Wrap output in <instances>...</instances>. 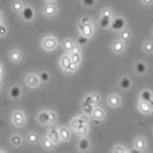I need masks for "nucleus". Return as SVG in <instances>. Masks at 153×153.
<instances>
[{
  "instance_id": "f257e3e1",
  "label": "nucleus",
  "mask_w": 153,
  "mask_h": 153,
  "mask_svg": "<svg viewBox=\"0 0 153 153\" xmlns=\"http://www.w3.org/2000/svg\"><path fill=\"white\" fill-rule=\"evenodd\" d=\"M56 47H58V41L52 36L44 37L42 39V48L44 50H47V52H53Z\"/></svg>"
},
{
  "instance_id": "f03ea898",
  "label": "nucleus",
  "mask_w": 153,
  "mask_h": 153,
  "mask_svg": "<svg viewBox=\"0 0 153 153\" xmlns=\"http://www.w3.org/2000/svg\"><path fill=\"white\" fill-rule=\"evenodd\" d=\"M11 121L16 127H21L25 125V121H26V115L25 113L21 110H15L12 113V117H11Z\"/></svg>"
},
{
  "instance_id": "7ed1b4c3",
  "label": "nucleus",
  "mask_w": 153,
  "mask_h": 153,
  "mask_svg": "<svg viewBox=\"0 0 153 153\" xmlns=\"http://www.w3.org/2000/svg\"><path fill=\"white\" fill-rule=\"evenodd\" d=\"M79 30H80L81 34L85 36V37H87V38H91V37L93 36V33H94L93 25H92L91 22H88V23H86V25L79 23Z\"/></svg>"
},
{
  "instance_id": "20e7f679",
  "label": "nucleus",
  "mask_w": 153,
  "mask_h": 153,
  "mask_svg": "<svg viewBox=\"0 0 153 153\" xmlns=\"http://www.w3.org/2000/svg\"><path fill=\"white\" fill-rule=\"evenodd\" d=\"M137 109L140 113L145 114V115H149V114L153 111L151 105H149V102H146V100H141L140 99V102L137 103Z\"/></svg>"
},
{
  "instance_id": "39448f33",
  "label": "nucleus",
  "mask_w": 153,
  "mask_h": 153,
  "mask_svg": "<svg viewBox=\"0 0 153 153\" xmlns=\"http://www.w3.org/2000/svg\"><path fill=\"white\" fill-rule=\"evenodd\" d=\"M39 82H41L39 77H38L37 75H34V74H30V75L26 76V85H27L30 88H36V87H38V86H39Z\"/></svg>"
},
{
  "instance_id": "423d86ee",
  "label": "nucleus",
  "mask_w": 153,
  "mask_h": 153,
  "mask_svg": "<svg viewBox=\"0 0 153 153\" xmlns=\"http://www.w3.org/2000/svg\"><path fill=\"white\" fill-rule=\"evenodd\" d=\"M107 103H108L109 107H111V108H118V107H120V104H121V98H120V96H118V94H110V96L108 97Z\"/></svg>"
},
{
  "instance_id": "0eeeda50",
  "label": "nucleus",
  "mask_w": 153,
  "mask_h": 153,
  "mask_svg": "<svg viewBox=\"0 0 153 153\" xmlns=\"http://www.w3.org/2000/svg\"><path fill=\"white\" fill-rule=\"evenodd\" d=\"M124 49H125V43L121 41V39H117V41H114L113 44H111V50L115 54H121L124 52Z\"/></svg>"
},
{
  "instance_id": "6e6552de",
  "label": "nucleus",
  "mask_w": 153,
  "mask_h": 153,
  "mask_svg": "<svg viewBox=\"0 0 153 153\" xmlns=\"http://www.w3.org/2000/svg\"><path fill=\"white\" fill-rule=\"evenodd\" d=\"M92 118L94 119V120H103L104 119V117H105V111L102 109V108H99V107H96L94 105V108H93V111H92Z\"/></svg>"
},
{
  "instance_id": "1a4fd4ad",
  "label": "nucleus",
  "mask_w": 153,
  "mask_h": 153,
  "mask_svg": "<svg viewBox=\"0 0 153 153\" xmlns=\"http://www.w3.org/2000/svg\"><path fill=\"white\" fill-rule=\"evenodd\" d=\"M47 137L49 140H52L53 143H59V141H61L60 140V136H59V130L58 129H49L48 134H47Z\"/></svg>"
},
{
  "instance_id": "9d476101",
  "label": "nucleus",
  "mask_w": 153,
  "mask_h": 153,
  "mask_svg": "<svg viewBox=\"0 0 153 153\" xmlns=\"http://www.w3.org/2000/svg\"><path fill=\"white\" fill-rule=\"evenodd\" d=\"M59 136H60L61 141H69L71 138V132L66 126H61V127H59Z\"/></svg>"
},
{
  "instance_id": "9b49d317",
  "label": "nucleus",
  "mask_w": 153,
  "mask_h": 153,
  "mask_svg": "<svg viewBox=\"0 0 153 153\" xmlns=\"http://www.w3.org/2000/svg\"><path fill=\"white\" fill-rule=\"evenodd\" d=\"M110 23H111L110 26H111V28L114 31H121L124 28V26H125V21H124L123 17H117L114 21H111Z\"/></svg>"
},
{
  "instance_id": "f8f14e48",
  "label": "nucleus",
  "mask_w": 153,
  "mask_h": 153,
  "mask_svg": "<svg viewBox=\"0 0 153 153\" xmlns=\"http://www.w3.org/2000/svg\"><path fill=\"white\" fill-rule=\"evenodd\" d=\"M134 148L138 152H142L146 149V140L143 137H137L134 141Z\"/></svg>"
},
{
  "instance_id": "ddd939ff",
  "label": "nucleus",
  "mask_w": 153,
  "mask_h": 153,
  "mask_svg": "<svg viewBox=\"0 0 153 153\" xmlns=\"http://www.w3.org/2000/svg\"><path fill=\"white\" fill-rule=\"evenodd\" d=\"M99 100H100V96L97 94V93H91V94H88L86 98H85V103H88V104H92V105H96L99 103Z\"/></svg>"
},
{
  "instance_id": "4468645a",
  "label": "nucleus",
  "mask_w": 153,
  "mask_h": 153,
  "mask_svg": "<svg viewBox=\"0 0 153 153\" xmlns=\"http://www.w3.org/2000/svg\"><path fill=\"white\" fill-rule=\"evenodd\" d=\"M9 58H10V60L12 62H20V61H22V54H21L20 50H17V49H12L10 52V54H9Z\"/></svg>"
},
{
  "instance_id": "2eb2a0df",
  "label": "nucleus",
  "mask_w": 153,
  "mask_h": 153,
  "mask_svg": "<svg viewBox=\"0 0 153 153\" xmlns=\"http://www.w3.org/2000/svg\"><path fill=\"white\" fill-rule=\"evenodd\" d=\"M86 124H88V119L86 117H77L71 121V126L74 129H76V127H79V126H82V125H86Z\"/></svg>"
},
{
  "instance_id": "dca6fc26",
  "label": "nucleus",
  "mask_w": 153,
  "mask_h": 153,
  "mask_svg": "<svg viewBox=\"0 0 153 153\" xmlns=\"http://www.w3.org/2000/svg\"><path fill=\"white\" fill-rule=\"evenodd\" d=\"M75 132H76V135L80 136V137H86V136L88 135V132H90V127H88V124L76 127Z\"/></svg>"
},
{
  "instance_id": "f3484780",
  "label": "nucleus",
  "mask_w": 153,
  "mask_h": 153,
  "mask_svg": "<svg viewBox=\"0 0 153 153\" xmlns=\"http://www.w3.org/2000/svg\"><path fill=\"white\" fill-rule=\"evenodd\" d=\"M22 12V16L26 21H31L34 16V12H33V9L32 7H23V10L21 11Z\"/></svg>"
},
{
  "instance_id": "a211bd4d",
  "label": "nucleus",
  "mask_w": 153,
  "mask_h": 153,
  "mask_svg": "<svg viewBox=\"0 0 153 153\" xmlns=\"http://www.w3.org/2000/svg\"><path fill=\"white\" fill-rule=\"evenodd\" d=\"M56 12H58V7L53 4H48L44 9V14L47 16H55L56 15Z\"/></svg>"
},
{
  "instance_id": "6ab92c4d",
  "label": "nucleus",
  "mask_w": 153,
  "mask_h": 153,
  "mask_svg": "<svg viewBox=\"0 0 153 153\" xmlns=\"http://www.w3.org/2000/svg\"><path fill=\"white\" fill-rule=\"evenodd\" d=\"M70 59H71V61L72 62H75V64H79L81 62V53H80V50H71L70 52Z\"/></svg>"
},
{
  "instance_id": "aec40b11",
  "label": "nucleus",
  "mask_w": 153,
  "mask_h": 153,
  "mask_svg": "<svg viewBox=\"0 0 153 153\" xmlns=\"http://www.w3.org/2000/svg\"><path fill=\"white\" fill-rule=\"evenodd\" d=\"M131 37H132V33H131L130 30L125 28V30H121L120 31V39L123 42H129L131 39Z\"/></svg>"
},
{
  "instance_id": "412c9836",
  "label": "nucleus",
  "mask_w": 153,
  "mask_h": 153,
  "mask_svg": "<svg viewBox=\"0 0 153 153\" xmlns=\"http://www.w3.org/2000/svg\"><path fill=\"white\" fill-rule=\"evenodd\" d=\"M75 45H76L75 42L72 39H70V38H66V39H64V42H62V48L65 49L66 52H69V53L74 49Z\"/></svg>"
},
{
  "instance_id": "4be33fe9",
  "label": "nucleus",
  "mask_w": 153,
  "mask_h": 153,
  "mask_svg": "<svg viewBox=\"0 0 153 153\" xmlns=\"http://www.w3.org/2000/svg\"><path fill=\"white\" fill-rule=\"evenodd\" d=\"M77 147H79L81 151H87L88 148H90V141H88L87 138L82 137V138H80V141H79Z\"/></svg>"
},
{
  "instance_id": "5701e85b",
  "label": "nucleus",
  "mask_w": 153,
  "mask_h": 153,
  "mask_svg": "<svg viewBox=\"0 0 153 153\" xmlns=\"http://www.w3.org/2000/svg\"><path fill=\"white\" fill-rule=\"evenodd\" d=\"M152 98H153V94H152V92L149 90H143L141 93H140V99H141V100L149 102Z\"/></svg>"
},
{
  "instance_id": "b1692460",
  "label": "nucleus",
  "mask_w": 153,
  "mask_h": 153,
  "mask_svg": "<svg viewBox=\"0 0 153 153\" xmlns=\"http://www.w3.org/2000/svg\"><path fill=\"white\" fill-rule=\"evenodd\" d=\"M42 147H43L45 151H50V149H53L54 143H53L52 140H49L48 137H45V138L42 140Z\"/></svg>"
},
{
  "instance_id": "393cba45",
  "label": "nucleus",
  "mask_w": 153,
  "mask_h": 153,
  "mask_svg": "<svg viewBox=\"0 0 153 153\" xmlns=\"http://www.w3.org/2000/svg\"><path fill=\"white\" fill-rule=\"evenodd\" d=\"M71 62V59H70V55L69 54H65V55H62L61 59H60V66L65 70L68 66H69V64Z\"/></svg>"
},
{
  "instance_id": "a878e982",
  "label": "nucleus",
  "mask_w": 153,
  "mask_h": 153,
  "mask_svg": "<svg viewBox=\"0 0 153 153\" xmlns=\"http://www.w3.org/2000/svg\"><path fill=\"white\" fill-rule=\"evenodd\" d=\"M11 9H12V11H15V12H21L23 10V3L21 1V0H15V1L12 3V5H11Z\"/></svg>"
},
{
  "instance_id": "bb28decb",
  "label": "nucleus",
  "mask_w": 153,
  "mask_h": 153,
  "mask_svg": "<svg viewBox=\"0 0 153 153\" xmlns=\"http://www.w3.org/2000/svg\"><path fill=\"white\" fill-rule=\"evenodd\" d=\"M37 120H38V123H41L43 125H47L48 124V111H41L39 114H38Z\"/></svg>"
},
{
  "instance_id": "cd10ccee",
  "label": "nucleus",
  "mask_w": 153,
  "mask_h": 153,
  "mask_svg": "<svg viewBox=\"0 0 153 153\" xmlns=\"http://www.w3.org/2000/svg\"><path fill=\"white\" fill-rule=\"evenodd\" d=\"M135 69H136V72L137 74H145L146 70H147V66H146V64L142 62V61H137L136 62V65H135Z\"/></svg>"
},
{
  "instance_id": "c85d7f7f",
  "label": "nucleus",
  "mask_w": 153,
  "mask_h": 153,
  "mask_svg": "<svg viewBox=\"0 0 153 153\" xmlns=\"http://www.w3.org/2000/svg\"><path fill=\"white\" fill-rule=\"evenodd\" d=\"M10 142L14 147H20L21 143H22V137L20 135H14L10 138Z\"/></svg>"
},
{
  "instance_id": "c756f323",
  "label": "nucleus",
  "mask_w": 153,
  "mask_h": 153,
  "mask_svg": "<svg viewBox=\"0 0 153 153\" xmlns=\"http://www.w3.org/2000/svg\"><path fill=\"white\" fill-rule=\"evenodd\" d=\"M120 87L123 88V90H129V88L131 87V80L130 77H123L120 80Z\"/></svg>"
},
{
  "instance_id": "7c9ffc66",
  "label": "nucleus",
  "mask_w": 153,
  "mask_h": 153,
  "mask_svg": "<svg viewBox=\"0 0 153 153\" xmlns=\"http://www.w3.org/2000/svg\"><path fill=\"white\" fill-rule=\"evenodd\" d=\"M27 141H28L30 143L34 145V143H37L38 141H39V136H38L36 132H30V134L27 135Z\"/></svg>"
},
{
  "instance_id": "2f4dec72",
  "label": "nucleus",
  "mask_w": 153,
  "mask_h": 153,
  "mask_svg": "<svg viewBox=\"0 0 153 153\" xmlns=\"http://www.w3.org/2000/svg\"><path fill=\"white\" fill-rule=\"evenodd\" d=\"M110 22H111V17L100 16V26L103 27V28H108L110 26Z\"/></svg>"
},
{
  "instance_id": "473e14b6",
  "label": "nucleus",
  "mask_w": 153,
  "mask_h": 153,
  "mask_svg": "<svg viewBox=\"0 0 153 153\" xmlns=\"http://www.w3.org/2000/svg\"><path fill=\"white\" fill-rule=\"evenodd\" d=\"M20 96H21V90H20V88H19L17 86L12 87V88H11V91H10V97H11V98H14V99H17Z\"/></svg>"
},
{
  "instance_id": "72a5a7b5",
  "label": "nucleus",
  "mask_w": 153,
  "mask_h": 153,
  "mask_svg": "<svg viewBox=\"0 0 153 153\" xmlns=\"http://www.w3.org/2000/svg\"><path fill=\"white\" fill-rule=\"evenodd\" d=\"M143 50H145V53H147V54H152L153 53V42L147 41L143 44Z\"/></svg>"
},
{
  "instance_id": "f704fd0d",
  "label": "nucleus",
  "mask_w": 153,
  "mask_h": 153,
  "mask_svg": "<svg viewBox=\"0 0 153 153\" xmlns=\"http://www.w3.org/2000/svg\"><path fill=\"white\" fill-rule=\"evenodd\" d=\"M82 108H83V111H85V114H88V115H91L92 114V111H93V108H94V105H92V104H88V103H82Z\"/></svg>"
},
{
  "instance_id": "c9c22d12",
  "label": "nucleus",
  "mask_w": 153,
  "mask_h": 153,
  "mask_svg": "<svg viewBox=\"0 0 153 153\" xmlns=\"http://www.w3.org/2000/svg\"><path fill=\"white\" fill-rule=\"evenodd\" d=\"M56 121V113L50 110L48 111V124H54Z\"/></svg>"
},
{
  "instance_id": "e433bc0d",
  "label": "nucleus",
  "mask_w": 153,
  "mask_h": 153,
  "mask_svg": "<svg viewBox=\"0 0 153 153\" xmlns=\"http://www.w3.org/2000/svg\"><path fill=\"white\" fill-rule=\"evenodd\" d=\"M76 69H77V64H75V62H70L69 64V66L65 69V70H64V71H65L66 74H74L75 71H76Z\"/></svg>"
},
{
  "instance_id": "4c0bfd02",
  "label": "nucleus",
  "mask_w": 153,
  "mask_h": 153,
  "mask_svg": "<svg viewBox=\"0 0 153 153\" xmlns=\"http://www.w3.org/2000/svg\"><path fill=\"white\" fill-rule=\"evenodd\" d=\"M113 15V11L109 9V7H105L100 11V16H108V17H111Z\"/></svg>"
},
{
  "instance_id": "58836bf2",
  "label": "nucleus",
  "mask_w": 153,
  "mask_h": 153,
  "mask_svg": "<svg viewBox=\"0 0 153 153\" xmlns=\"http://www.w3.org/2000/svg\"><path fill=\"white\" fill-rule=\"evenodd\" d=\"M87 42H88V38L85 37V36H82V34L77 38V43H79V45H85V44H87Z\"/></svg>"
},
{
  "instance_id": "ea45409f",
  "label": "nucleus",
  "mask_w": 153,
  "mask_h": 153,
  "mask_svg": "<svg viewBox=\"0 0 153 153\" xmlns=\"http://www.w3.org/2000/svg\"><path fill=\"white\" fill-rule=\"evenodd\" d=\"M113 152L114 153H126L127 152V149H125V147H123V146H120V145H118V146H115L113 148Z\"/></svg>"
},
{
  "instance_id": "a19ab883",
  "label": "nucleus",
  "mask_w": 153,
  "mask_h": 153,
  "mask_svg": "<svg viewBox=\"0 0 153 153\" xmlns=\"http://www.w3.org/2000/svg\"><path fill=\"white\" fill-rule=\"evenodd\" d=\"M39 80L41 81H43V82H47V81H49V74L48 72H41L39 74Z\"/></svg>"
},
{
  "instance_id": "79ce46f5",
  "label": "nucleus",
  "mask_w": 153,
  "mask_h": 153,
  "mask_svg": "<svg viewBox=\"0 0 153 153\" xmlns=\"http://www.w3.org/2000/svg\"><path fill=\"white\" fill-rule=\"evenodd\" d=\"M82 3L86 6H92L94 4V0H82Z\"/></svg>"
},
{
  "instance_id": "37998d69",
  "label": "nucleus",
  "mask_w": 153,
  "mask_h": 153,
  "mask_svg": "<svg viewBox=\"0 0 153 153\" xmlns=\"http://www.w3.org/2000/svg\"><path fill=\"white\" fill-rule=\"evenodd\" d=\"M6 34V27L4 25H0V36H5Z\"/></svg>"
},
{
  "instance_id": "c03bdc74",
  "label": "nucleus",
  "mask_w": 153,
  "mask_h": 153,
  "mask_svg": "<svg viewBox=\"0 0 153 153\" xmlns=\"http://www.w3.org/2000/svg\"><path fill=\"white\" fill-rule=\"evenodd\" d=\"M88 22H90V19L86 17V16H85V17H82V19H81V21H80V23H81V25H86V23H88Z\"/></svg>"
},
{
  "instance_id": "a18cd8bd",
  "label": "nucleus",
  "mask_w": 153,
  "mask_h": 153,
  "mask_svg": "<svg viewBox=\"0 0 153 153\" xmlns=\"http://www.w3.org/2000/svg\"><path fill=\"white\" fill-rule=\"evenodd\" d=\"M141 1H142V4H143V5H147V6L153 4V0H141Z\"/></svg>"
},
{
  "instance_id": "49530a36",
  "label": "nucleus",
  "mask_w": 153,
  "mask_h": 153,
  "mask_svg": "<svg viewBox=\"0 0 153 153\" xmlns=\"http://www.w3.org/2000/svg\"><path fill=\"white\" fill-rule=\"evenodd\" d=\"M45 1H47V4H54L56 0H45Z\"/></svg>"
},
{
  "instance_id": "de8ad7c7",
  "label": "nucleus",
  "mask_w": 153,
  "mask_h": 153,
  "mask_svg": "<svg viewBox=\"0 0 153 153\" xmlns=\"http://www.w3.org/2000/svg\"><path fill=\"white\" fill-rule=\"evenodd\" d=\"M149 105H151V108H152V110H153V98L149 100Z\"/></svg>"
},
{
  "instance_id": "09e8293b",
  "label": "nucleus",
  "mask_w": 153,
  "mask_h": 153,
  "mask_svg": "<svg viewBox=\"0 0 153 153\" xmlns=\"http://www.w3.org/2000/svg\"><path fill=\"white\" fill-rule=\"evenodd\" d=\"M0 90H1V83H0Z\"/></svg>"
},
{
  "instance_id": "8fccbe9b",
  "label": "nucleus",
  "mask_w": 153,
  "mask_h": 153,
  "mask_svg": "<svg viewBox=\"0 0 153 153\" xmlns=\"http://www.w3.org/2000/svg\"><path fill=\"white\" fill-rule=\"evenodd\" d=\"M0 20H1V15H0Z\"/></svg>"
},
{
  "instance_id": "3c124183",
  "label": "nucleus",
  "mask_w": 153,
  "mask_h": 153,
  "mask_svg": "<svg viewBox=\"0 0 153 153\" xmlns=\"http://www.w3.org/2000/svg\"><path fill=\"white\" fill-rule=\"evenodd\" d=\"M0 74H1V69H0Z\"/></svg>"
}]
</instances>
